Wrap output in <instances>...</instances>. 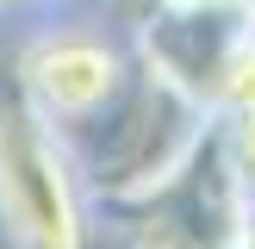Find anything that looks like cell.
Masks as SVG:
<instances>
[{"instance_id":"cell-4","label":"cell","mask_w":255,"mask_h":249,"mask_svg":"<svg viewBox=\"0 0 255 249\" xmlns=\"http://www.w3.org/2000/svg\"><path fill=\"white\" fill-rule=\"evenodd\" d=\"M6 6H25V0H0V12H6Z\"/></svg>"},{"instance_id":"cell-2","label":"cell","mask_w":255,"mask_h":249,"mask_svg":"<svg viewBox=\"0 0 255 249\" xmlns=\"http://www.w3.org/2000/svg\"><path fill=\"white\" fill-rule=\"evenodd\" d=\"M131 75L137 69L125 62V50L112 44V37H100V31H44L19 56L25 100H31L56 131H69V124L94 119L100 106H112V100L131 87Z\"/></svg>"},{"instance_id":"cell-1","label":"cell","mask_w":255,"mask_h":249,"mask_svg":"<svg viewBox=\"0 0 255 249\" xmlns=\"http://www.w3.org/2000/svg\"><path fill=\"white\" fill-rule=\"evenodd\" d=\"M0 231L12 249H87L81 168L31 100L0 106Z\"/></svg>"},{"instance_id":"cell-3","label":"cell","mask_w":255,"mask_h":249,"mask_svg":"<svg viewBox=\"0 0 255 249\" xmlns=\"http://www.w3.org/2000/svg\"><path fill=\"white\" fill-rule=\"evenodd\" d=\"M162 6H255V0H162Z\"/></svg>"}]
</instances>
